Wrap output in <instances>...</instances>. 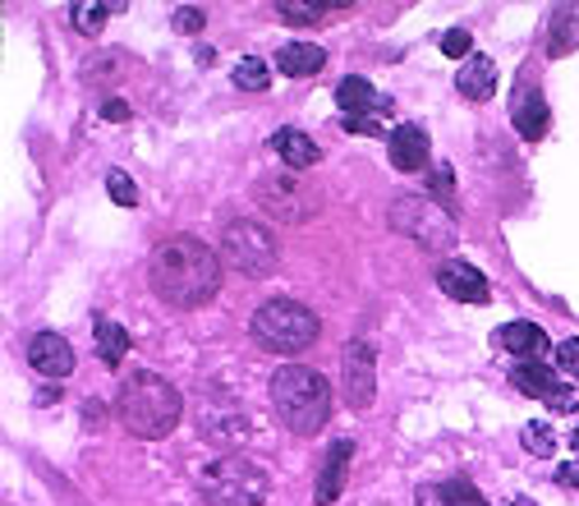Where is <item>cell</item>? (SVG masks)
Returning a JSON list of instances; mask_svg holds the SVG:
<instances>
[{"label":"cell","instance_id":"obj_18","mask_svg":"<svg viewBox=\"0 0 579 506\" xmlns=\"http://www.w3.org/2000/svg\"><path fill=\"white\" fill-rule=\"evenodd\" d=\"M456 87H460V97H470V102H487V97L497 93V64L487 60V56H470V60L460 64Z\"/></svg>","mask_w":579,"mask_h":506},{"label":"cell","instance_id":"obj_39","mask_svg":"<svg viewBox=\"0 0 579 506\" xmlns=\"http://www.w3.org/2000/svg\"><path fill=\"white\" fill-rule=\"evenodd\" d=\"M570 447H579V428H575V433H570Z\"/></svg>","mask_w":579,"mask_h":506},{"label":"cell","instance_id":"obj_3","mask_svg":"<svg viewBox=\"0 0 579 506\" xmlns=\"http://www.w3.org/2000/svg\"><path fill=\"white\" fill-rule=\"evenodd\" d=\"M272 405L290 433H318L331 420V383L308 364H285L272 378Z\"/></svg>","mask_w":579,"mask_h":506},{"label":"cell","instance_id":"obj_20","mask_svg":"<svg viewBox=\"0 0 579 506\" xmlns=\"http://www.w3.org/2000/svg\"><path fill=\"white\" fill-rule=\"evenodd\" d=\"M322 64H327V51L314 47V42H285L276 51V70L290 79H308V74H318Z\"/></svg>","mask_w":579,"mask_h":506},{"label":"cell","instance_id":"obj_30","mask_svg":"<svg viewBox=\"0 0 579 506\" xmlns=\"http://www.w3.org/2000/svg\"><path fill=\"white\" fill-rule=\"evenodd\" d=\"M170 24H175V33H189V37H193V33H203L208 19H203V10H198V5H180Z\"/></svg>","mask_w":579,"mask_h":506},{"label":"cell","instance_id":"obj_10","mask_svg":"<svg viewBox=\"0 0 579 506\" xmlns=\"http://www.w3.org/2000/svg\"><path fill=\"white\" fill-rule=\"evenodd\" d=\"M341 383L354 410H368L377 396V350L368 341H350L341 355Z\"/></svg>","mask_w":579,"mask_h":506},{"label":"cell","instance_id":"obj_22","mask_svg":"<svg viewBox=\"0 0 579 506\" xmlns=\"http://www.w3.org/2000/svg\"><path fill=\"white\" fill-rule=\"evenodd\" d=\"M579 47V5H562L552 19V42H547V51L552 56H566Z\"/></svg>","mask_w":579,"mask_h":506},{"label":"cell","instance_id":"obj_5","mask_svg":"<svg viewBox=\"0 0 579 506\" xmlns=\"http://www.w3.org/2000/svg\"><path fill=\"white\" fill-rule=\"evenodd\" d=\"M267 489V470L249 456H216L198 470V493L208 506H262Z\"/></svg>","mask_w":579,"mask_h":506},{"label":"cell","instance_id":"obj_38","mask_svg":"<svg viewBox=\"0 0 579 506\" xmlns=\"http://www.w3.org/2000/svg\"><path fill=\"white\" fill-rule=\"evenodd\" d=\"M51 401H60V387H42L37 391V405H51Z\"/></svg>","mask_w":579,"mask_h":506},{"label":"cell","instance_id":"obj_2","mask_svg":"<svg viewBox=\"0 0 579 506\" xmlns=\"http://www.w3.org/2000/svg\"><path fill=\"white\" fill-rule=\"evenodd\" d=\"M116 414H120V424L133 433V437H170L175 424H180V414H185V401H180V391H175L162 373H129L120 396H116Z\"/></svg>","mask_w":579,"mask_h":506},{"label":"cell","instance_id":"obj_21","mask_svg":"<svg viewBox=\"0 0 579 506\" xmlns=\"http://www.w3.org/2000/svg\"><path fill=\"white\" fill-rule=\"evenodd\" d=\"M510 120H516V129L524 139H543V129H547V102H543V93L539 87H520L516 93V106H510Z\"/></svg>","mask_w":579,"mask_h":506},{"label":"cell","instance_id":"obj_34","mask_svg":"<svg viewBox=\"0 0 579 506\" xmlns=\"http://www.w3.org/2000/svg\"><path fill=\"white\" fill-rule=\"evenodd\" d=\"M556 483H562V489H579V460H570V466L556 470Z\"/></svg>","mask_w":579,"mask_h":506},{"label":"cell","instance_id":"obj_24","mask_svg":"<svg viewBox=\"0 0 579 506\" xmlns=\"http://www.w3.org/2000/svg\"><path fill=\"white\" fill-rule=\"evenodd\" d=\"M125 350H129V337L120 332V322L102 318V322H97V355H102V364H120Z\"/></svg>","mask_w":579,"mask_h":506},{"label":"cell","instance_id":"obj_19","mask_svg":"<svg viewBox=\"0 0 579 506\" xmlns=\"http://www.w3.org/2000/svg\"><path fill=\"white\" fill-rule=\"evenodd\" d=\"M497 341H501L506 355H516L520 364L547 355V332H543V327H533V322H506Z\"/></svg>","mask_w":579,"mask_h":506},{"label":"cell","instance_id":"obj_25","mask_svg":"<svg viewBox=\"0 0 579 506\" xmlns=\"http://www.w3.org/2000/svg\"><path fill=\"white\" fill-rule=\"evenodd\" d=\"M267 83H272V70H267L258 56H244L235 64V87H239V93H262Z\"/></svg>","mask_w":579,"mask_h":506},{"label":"cell","instance_id":"obj_36","mask_svg":"<svg viewBox=\"0 0 579 506\" xmlns=\"http://www.w3.org/2000/svg\"><path fill=\"white\" fill-rule=\"evenodd\" d=\"M418 506H447V497H441V489L428 483V489H418Z\"/></svg>","mask_w":579,"mask_h":506},{"label":"cell","instance_id":"obj_17","mask_svg":"<svg viewBox=\"0 0 579 506\" xmlns=\"http://www.w3.org/2000/svg\"><path fill=\"white\" fill-rule=\"evenodd\" d=\"M350 460H354L350 443H331V451L322 460V479H318V506H336V497L345 489V474H350Z\"/></svg>","mask_w":579,"mask_h":506},{"label":"cell","instance_id":"obj_31","mask_svg":"<svg viewBox=\"0 0 579 506\" xmlns=\"http://www.w3.org/2000/svg\"><path fill=\"white\" fill-rule=\"evenodd\" d=\"M441 51H447L451 60H464V56H470V51H474V37H470V33H464V28H451L447 37H441Z\"/></svg>","mask_w":579,"mask_h":506},{"label":"cell","instance_id":"obj_13","mask_svg":"<svg viewBox=\"0 0 579 506\" xmlns=\"http://www.w3.org/2000/svg\"><path fill=\"white\" fill-rule=\"evenodd\" d=\"M28 364L42 373V378H64V373L74 368V345L56 332H37L28 341Z\"/></svg>","mask_w":579,"mask_h":506},{"label":"cell","instance_id":"obj_35","mask_svg":"<svg viewBox=\"0 0 579 506\" xmlns=\"http://www.w3.org/2000/svg\"><path fill=\"white\" fill-rule=\"evenodd\" d=\"M102 120H129V106H125L120 97H110V102L102 106Z\"/></svg>","mask_w":579,"mask_h":506},{"label":"cell","instance_id":"obj_37","mask_svg":"<svg viewBox=\"0 0 579 506\" xmlns=\"http://www.w3.org/2000/svg\"><path fill=\"white\" fill-rule=\"evenodd\" d=\"M433 189H437L441 198H451V166H441V170H437V180H433Z\"/></svg>","mask_w":579,"mask_h":506},{"label":"cell","instance_id":"obj_26","mask_svg":"<svg viewBox=\"0 0 579 506\" xmlns=\"http://www.w3.org/2000/svg\"><path fill=\"white\" fill-rule=\"evenodd\" d=\"M441 497H447V506H493L487 502L470 479H451V483H441Z\"/></svg>","mask_w":579,"mask_h":506},{"label":"cell","instance_id":"obj_27","mask_svg":"<svg viewBox=\"0 0 579 506\" xmlns=\"http://www.w3.org/2000/svg\"><path fill=\"white\" fill-rule=\"evenodd\" d=\"M276 14L285 19V24H295V28H308V24H318V19L327 14L322 5H295V0H281Z\"/></svg>","mask_w":579,"mask_h":506},{"label":"cell","instance_id":"obj_7","mask_svg":"<svg viewBox=\"0 0 579 506\" xmlns=\"http://www.w3.org/2000/svg\"><path fill=\"white\" fill-rule=\"evenodd\" d=\"M221 258L231 262V268L239 276H272L276 262H281V249H276V235L258 226V222H231L226 231H221Z\"/></svg>","mask_w":579,"mask_h":506},{"label":"cell","instance_id":"obj_8","mask_svg":"<svg viewBox=\"0 0 579 506\" xmlns=\"http://www.w3.org/2000/svg\"><path fill=\"white\" fill-rule=\"evenodd\" d=\"M253 198H258V208H262L267 216H276V222H290V226H299V222H308V216H318V208H322L318 185H308L304 175H295V170H285V175H262V180L253 185Z\"/></svg>","mask_w":579,"mask_h":506},{"label":"cell","instance_id":"obj_14","mask_svg":"<svg viewBox=\"0 0 579 506\" xmlns=\"http://www.w3.org/2000/svg\"><path fill=\"white\" fill-rule=\"evenodd\" d=\"M336 102H341V120H354V116H382V111H391V102L377 93V87L368 83V79H359V74H350V79H341L336 83Z\"/></svg>","mask_w":579,"mask_h":506},{"label":"cell","instance_id":"obj_9","mask_svg":"<svg viewBox=\"0 0 579 506\" xmlns=\"http://www.w3.org/2000/svg\"><path fill=\"white\" fill-rule=\"evenodd\" d=\"M198 433L216 447H244L249 443V420H244V410L231 401L226 391H216L198 405Z\"/></svg>","mask_w":579,"mask_h":506},{"label":"cell","instance_id":"obj_29","mask_svg":"<svg viewBox=\"0 0 579 506\" xmlns=\"http://www.w3.org/2000/svg\"><path fill=\"white\" fill-rule=\"evenodd\" d=\"M552 447H556V437H552L547 424H529L524 428V451L529 456H552Z\"/></svg>","mask_w":579,"mask_h":506},{"label":"cell","instance_id":"obj_16","mask_svg":"<svg viewBox=\"0 0 579 506\" xmlns=\"http://www.w3.org/2000/svg\"><path fill=\"white\" fill-rule=\"evenodd\" d=\"M272 148H276V157L290 166V170H308V166H318L322 162V148L304 134V129H295V125H285V129H276L272 134Z\"/></svg>","mask_w":579,"mask_h":506},{"label":"cell","instance_id":"obj_1","mask_svg":"<svg viewBox=\"0 0 579 506\" xmlns=\"http://www.w3.org/2000/svg\"><path fill=\"white\" fill-rule=\"evenodd\" d=\"M147 281L170 309H203L221 291V254L198 235H170L152 249Z\"/></svg>","mask_w":579,"mask_h":506},{"label":"cell","instance_id":"obj_11","mask_svg":"<svg viewBox=\"0 0 579 506\" xmlns=\"http://www.w3.org/2000/svg\"><path fill=\"white\" fill-rule=\"evenodd\" d=\"M510 383H516L524 396H539V401H547L552 410H570V405H575L570 383L556 378V373H552L543 360H524V364H516V368H510Z\"/></svg>","mask_w":579,"mask_h":506},{"label":"cell","instance_id":"obj_32","mask_svg":"<svg viewBox=\"0 0 579 506\" xmlns=\"http://www.w3.org/2000/svg\"><path fill=\"white\" fill-rule=\"evenodd\" d=\"M556 364H562V373H570V378L579 383V337L556 345Z\"/></svg>","mask_w":579,"mask_h":506},{"label":"cell","instance_id":"obj_12","mask_svg":"<svg viewBox=\"0 0 579 506\" xmlns=\"http://www.w3.org/2000/svg\"><path fill=\"white\" fill-rule=\"evenodd\" d=\"M437 285L451 299H464V304H487V299H493V291H487V276L474 268V262H464V258H447V262H441V268H437Z\"/></svg>","mask_w":579,"mask_h":506},{"label":"cell","instance_id":"obj_33","mask_svg":"<svg viewBox=\"0 0 579 506\" xmlns=\"http://www.w3.org/2000/svg\"><path fill=\"white\" fill-rule=\"evenodd\" d=\"M350 134H364V139H382V116H354L345 120Z\"/></svg>","mask_w":579,"mask_h":506},{"label":"cell","instance_id":"obj_4","mask_svg":"<svg viewBox=\"0 0 579 506\" xmlns=\"http://www.w3.org/2000/svg\"><path fill=\"white\" fill-rule=\"evenodd\" d=\"M249 332L262 350H272V355H304V350L318 341L322 322L314 309H304L299 299H267L253 314Z\"/></svg>","mask_w":579,"mask_h":506},{"label":"cell","instance_id":"obj_15","mask_svg":"<svg viewBox=\"0 0 579 506\" xmlns=\"http://www.w3.org/2000/svg\"><path fill=\"white\" fill-rule=\"evenodd\" d=\"M387 148H391V166L395 170H423V162H428V134H423L418 125H395L387 134Z\"/></svg>","mask_w":579,"mask_h":506},{"label":"cell","instance_id":"obj_6","mask_svg":"<svg viewBox=\"0 0 579 506\" xmlns=\"http://www.w3.org/2000/svg\"><path fill=\"white\" fill-rule=\"evenodd\" d=\"M387 216H391V226H395L400 235L414 239V245L428 249V254L456 249V239H460L456 216H451L447 208H437L433 198H423V193H395Z\"/></svg>","mask_w":579,"mask_h":506},{"label":"cell","instance_id":"obj_23","mask_svg":"<svg viewBox=\"0 0 579 506\" xmlns=\"http://www.w3.org/2000/svg\"><path fill=\"white\" fill-rule=\"evenodd\" d=\"M116 10H120L116 0H79V5L70 10V19H74V28H79V33L93 37V33H102V24H106V19L116 14Z\"/></svg>","mask_w":579,"mask_h":506},{"label":"cell","instance_id":"obj_28","mask_svg":"<svg viewBox=\"0 0 579 506\" xmlns=\"http://www.w3.org/2000/svg\"><path fill=\"white\" fill-rule=\"evenodd\" d=\"M106 189H110V198H116L120 208H133V203H139V189H133V180H129L125 170H110V175H106Z\"/></svg>","mask_w":579,"mask_h":506}]
</instances>
